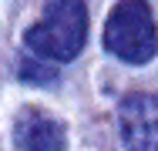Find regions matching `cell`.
I'll list each match as a JSON object with an SVG mask.
<instances>
[{"label": "cell", "instance_id": "6da1fadb", "mask_svg": "<svg viewBox=\"0 0 158 151\" xmlns=\"http://www.w3.org/2000/svg\"><path fill=\"white\" fill-rule=\"evenodd\" d=\"M88 40V3L84 0H47L34 27L24 30V47L37 60L67 64Z\"/></svg>", "mask_w": 158, "mask_h": 151}, {"label": "cell", "instance_id": "7a4b0ae2", "mask_svg": "<svg viewBox=\"0 0 158 151\" xmlns=\"http://www.w3.org/2000/svg\"><path fill=\"white\" fill-rule=\"evenodd\" d=\"M104 47L125 64H148L158 54V27L148 0H118L104 24Z\"/></svg>", "mask_w": 158, "mask_h": 151}, {"label": "cell", "instance_id": "3957f363", "mask_svg": "<svg viewBox=\"0 0 158 151\" xmlns=\"http://www.w3.org/2000/svg\"><path fill=\"white\" fill-rule=\"evenodd\" d=\"M118 134L125 151H158V94L131 91L121 97Z\"/></svg>", "mask_w": 158, "mask_h": 151}, {"label": "cell", "instance_id": "277c9868", "mask_svg": "<svg viewBox=\"0 0 158 151\" xmlns=\"http://www.w3.org/2000/svg\"><path fill=\"white\" fill-rule=\"evenodd\" d=\"M14 145L17 151H64L67 134L61 121L44 114L40 108H24L14 121Z\"/></svg>", "mask_w": 158, "mask_h": 151}, {"label": "cell", "instance_id": "5b68a950", "mask_svg": "<svg viewBox=\"0 0 158 151\" xmlns=\"http://www.w3.org/2000/svg\"><path fill=\"white\" fill-rule=\"evenodd\" d=\"M20 77L27 84H44V81H54L57 77V67L47 64V60H37V57H27L24 67H20Z\"/></svg>", "mask_w": 158, "mask_h": 151}]
</instances>
